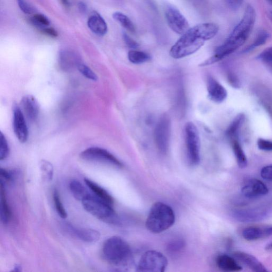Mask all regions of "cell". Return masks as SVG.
Segmentation results:
<instances>
[{
  "label": "cell",
  "instance_id": "4",
  "mask_svg": "<svg viewBox=\"0 0 272 272\" xmlns=\"http://www.w3.org/2000/svg\"><path fill=\"white\" fill-rule=\"evenodd\" d=\"M175 220V212L170 206L162 202H156L150 208L146 226L150 232L160 233L170 228Z\"/></svg>",
  "mask_w": 272,
  "mask_h": 272
},
{
  "label": "cell",
  "instance_id": "6",
  "mask_svg": "<svg viewBox=\"0 0 272 272\" xmlns=\"http://www.w3.org/2000/svg\"><path fill=\"white\" fill-rule=\"evenodd\" d=\"M168 265V260L163 254L156 251H148L141 256L136 271L141 272H163Z\"/></svg>",
  "mask_w": 272,
  "mask_h": 272
},
{
  "label": "cell",
  "instance_id": "39",
  "mask_svg": "<svg viewBox=\"0 0 272 272\" xmlns=\"http://www.w3.org/2000/svg\"><path fill=\"white\" fill-rule=\"evenodd\" d=\"M261 175L264 179L272 181V164L264 167L261 170Z\"/></svg>",
  "mask_w": 272,
  "mask_h": 272
},
{
  "label": "cell",
  "instance_id": "12",
  "mask_svg": "<svg viewBox=\"0 0 272 272\" xmlns=\"http://www.w3.org/2000/svg\"><path fill=\"white\" fill-rule=\"evenodd\" d=\"M13 127L19 141L22 143L26 142L28 137V127L25 115L18 106L13 109Z\"/></svg>",
  "mask_w": 272,
  "mask_h": 272
},
{
  "label": "cell",
  "instance_id": "35",
  "mask_svg": "<svg viewBox=\"0 0 272 272\" xmlns=\"http://www.w3.org/2000/svg\"><path fill=\"white\" fill-rule=\"evenodd\" d=\"M258 58L272 69V47L263 51Z\"/></svg>",
  "mask_w": 272,
  "mask_h": 272
},
{
  "label": "cell",
  "instance_id": "40",
  "mask_svg": "<svg viewBox=\"0 0 272 272\" xmlns=\"http://www.w3.org/2000/svg\"><path fill=\"white\" fill-rule=\"evenodd\" d=\"M123 39L127 46L130 48L136 49L139 46L138 43L132 39V38L126 33L123 34Z\"/></svg>",
  "mask_w": 272,
  "mask_h": 272
},
{
  "label": "cell",
  "instance_id": "50",
  "mask_svg": "<svg viewBox=\"0 0 272 272\" xmlns=\"http://www.w3.org/2000/svg\"></svg>",
  "mask_w": 272,
  "mask_h": 272
},
{
  "label": "cell",
  "instance_id": "48",
  "mask_svg": "<svg viewBox=\"0 0 272 272\" xmlns=\"http://www.w3.org/2000/svg\"><path fill=\"white\" fill-rule=\"evenodd\" d=\"M271 17L272 18V12H271Z\"/></svg>",
  "mask_w": 272,
  "mask_h": 272
},
{
  "label": "cell",
  "instance_id": "45",
  "mask_svg": "<svg viewBox=\"0 0 272 272\" xmlns=\"http://www.w3.org/2000/svg\"><path fill=\"white\" fill-rule=\"evenodd\" d=\"M60 1H61L62 4L66 7H69L70 6L69 0H60Z\"/></svg>",
  "mask_w": 272,
  "mask_h": 272
},
{
  "label": "cell",
  "instance_id": "10",
  "mask_svg": "<svg viewBox=\"0 0 272 272\" xmlns=\"http://www.w3.org/2000/svg\"><path fill=\"white\" fill-rule=\"evenodd\" d=\"M165 15L169 27L176 34L183 35L190 29L188 20L176 7L168 6Z\"/></svg>",
  "mask_w": 272,
  "mask_h": 272
},
{
  "label": "cell",
  "instance_id": "25",
  "mask_svg": "<svg viewBox=\"0 0 272 272\" xmlns=\"http://www.w3.org/2000/svg\"><path fill=\"white\" fill-rule=\"evenodd\" d=\"M231 141L233 153L235 154L239 167L242 169L245 168L248 164L247 158L239 139L233 140Z\"/></svg>",
  "mask_w": 272,
  "mask_h": 272
},
{
  "label": "cell",
  "instance_id": "29",
  "mask_svg": "<svg viewBox=\"0 0 272 272\" xmlns=\"http://www.w3.org/2000/svg\"><path fill=\"white\" fill-rule=\"evenodd\" d=\"M40 169L43 179L47 181H51L54 174L52 164L47 161L43 160L41 162Z\"/></svg>",
  "mask_w": 272,
  "mask_h": 272
},
{
  "label": "cell",
  "instance_id": "15",
  "mask_svg": "<svg viewBox=\"0 0 272 272\" xmlns=\"http://www.w3.org/2000/svg\"><path fill=\"white\" fill-rule=\"evenodd\" d=\"M207 89L209 99L216 103H221L227 97L225 88L216 79L209 76L207 79Z\"/></svg>",
  "mask_w": 272,
  "mask_h": 272
},
{
  "label": "cell",
  "instance_id": "5",
  "mask_svg": "<svg viewBox=\"0 0 272 272\" xmlns=\"http://www.w3.org/2000/svg\"><path fill=\"white\" fill-rule=\"evenodd\" d=\"M81 203L83 207L89 213L99 220L110 224H116L118 222L113 206L94 195L89 194Z\"/></svg>",
  "mask_w": 272,
  "mask_h": 272
},
{
  "label": "cell",
  "instance_id": "3",
  "mask_svg": "<svg viewBox=\"0 0 272 272\" xmlns=\"http://www.w3.org/2000/svg\"><path fill=\"white\" fill-rule=\"evenodd\" d=\"M102 255L106 261L117 267L127 266L132 258L130 245L125 240L117 236L111 237L104 242Z\"/></svg>",
  "mask_w": 272,
  "mask_h": 272
},
{
  "label": "cell",
  "instance_id": "23",
  "mask_svg": "<svg viewBox=\"0 0 272 272\" xmlns=\"http://www.w3.org/2000/svg\"><path fill=\"white\" fill-rule=\"evenodd\" d=\"M245 119L244 114H239L234 119L232 123L226 130L225 134L230 141L239 139V134L242 125H243Z\"/></svg>",
  "mask_w": 272,
  "mask_h": 272
},
{
  "label": "cell",
  "instance_id": "22",
  "mask_svg": "<svg viewBox=\"0 0 272 272\" xmlns=\"http://www.w3.org/2000/svg\"><path fill=\"white\" fill-rule=\"evenodd\" d=\"M270 227H250L243 232V236L247 240L253 241L272 235Z\"/></svg>",
  "mask_w": 272,
  "mask_h": 272
},
{
  "label": "cell",
  "instance_id": "13",
  "mask_svg": "<svg viewBox=\"0 0 272 272\" xmlns=\"http://www.w3.org/2000/svg\"><path fill=\"white\" fill-rule=\"evenodd\" d=\"M241 192L248 199H255L267 195L269 189L262 181L253 179L249 180L242 188Z\"/></svg>",
  "mask_w": 272,
  "mask_h": 272
},
{
  "label": "cell",
  "instance_id": "44",
  "mask_svg": "<svg viewBox=\"0 0 272 272\" xmlns=\"http://www.w3.org/2000/svg\"><path fill=\"white\" fill-rule=\"evenodd\" d=\"M79 9L82 12H85L87 10V6L86 4L83 2H80L79 3Z\"/></svg>",
  "mask_w": 272,
  "mask_h": 272
},
{
  "label": "cell",
  "instance_id": "47",
  "mask_svg": "<svg viewBox=\"0 0 272 272\" xmlns=\"http://www.w3.org/2000/svg\"><path fill=\"white\" fill-rule=\"evenodd\" d=\"M266 249L267 251L272 250V242L266 246Z\"/></svg>",
  "mask_w": 272,
  "mask_h": 272
},
{
  "label": "cell",
  "instance_id": "16",
  "mask_svg": "<svg viewBox=\"0 0 272 272\" xmlns=\"http://www.w3.org/2000/svg\"><path fill=\"white\" fill-rule=\"evenodd\" d=\"M22 108L25 115L31 122H34L39 115V104L33 96H25L21 101Z\"/></svg>",
  "mask_w": 272,
  "mask_h": 272
},
{
  "label": "cell",
  "instance_id": "38",
  "mask_svg": "<svg viewBox=\"0 0 272 272\" xmlns=\"http://www.w3.org/2000/svg\"><path fill=\"white\" fill-rule=\"evenodd\" d=\"M0 175H1V181L4 183L11 182L13 181V175L11 171L1 168L0 170Z\"/></svg>",
  "mask_w": 272,
  "mask_h": 272
},
{
  "label": "cell",
  "instance_id": "19",
  "mask_svg": "<svg viewBox=\"0 0 272 272\" xmlns=\"http://www.w3.org/2000/svg\"><path fill=\"white\" fill-rule=\"evenodd\" d=\"M216 264L219 269L224 271L237 272L243 269L235 259L225 254L220 255L217 257Z\"/></svg>",
  "mask_w": 272,
  "mask_h": 272
},
{
  "label": "cell",
  "instance_id": "43",
  "mask_svg": "<svg viewBox=\"0 0 272 272\" xmlns=\"http://www.w3.org/2000/svg\"><path fill=\"white\" fill-rule=\"evenodd\" d=\"M244 0H227L229 6L233 10H237L243 3Z\"/></svg>",
  "mask_w": 272,
  "mask_h": 272
},
{
  "label": "cell",
  "instance_id": "2",
  "mask_svg": "<svg viewBox=\"0 0 272 272\" xmlns=\"http://www.w3.org/2000/svg\"><path fill=\"white\" fill-rule=\"evenodd\" d=\"M256 20V12L254 7L248 5L243 19L234 28L230 36L225 42L217 48L214 55L208 59V63L213 65L232 54L243 45L250 35Z\"/></svg>",
  "mask_w": 272,
  "mask_h": 272
},
{
  "label": "cell",
  "instance_id": "31",
  "mask_svg": "<svg viewBox=\"0 0 272 272\" xmlns=\"http://www.w3.org/2000/svg\"><path fill=\"white\" fill-rule=\"evenodd\" d=\"M10 149L5 136L0 133V160L3 161L8 157Z\"/></svg>",
  "mask_w": 272,
  "mask_h": 272
},
{
  "label": "cell",
  "instance_id": "18",
  "mask_svg": "<svg viewBox=\"0 0 272 272\" xmlns=\"http://www.w3.org/2000/svg\"><path fill=\"white\" fill-rule=\"evenodd\" d=\"M87 24L90 31L97 35L104 36L107 33V24L99 14H94L90 16L88 20Z\"/></svg>",
  "mask_w": 272,
  "mask_h": 272
},
{
  "label": "cell",
  "instance_id": "20",
  "mask_svg": "<svg viewBox=\"0 0 272 272\" xmlns=\"http://www.w3.org/2000/svg\"><path fill=\"white\" fill-rule=\"evenodd\" d=\"M80 64L76 55L69 51H64L59 56V64L64 70H70Z\"/></svg>",
  "mask_w": 272,
  "mask_h": 272
},
{
  "label": "cell",
  "instance_id": "7",
  "mask_svg": "<svg viewBox=\"0 0 272 272\" xmlns=\"http://www.w3.org/2000/svg\"><path fill=\"white\" fill-rule=\"evenodd\" d=\"M185 138L189 162L193 166L201 161V141L197 127L189 122L185 126Z\"/></svg>",
  "mask_w": 272,
  "mask_h": 272
},
{
  "label": "cell",
  "instance_id": "17",
  "mask_svg": "<svg viewBox=\"0 0 272 272\" xmlns=\"http://www.w3.org/2000/svg\"><path fill=\"white\" fill-rule=\"evenodd\" d=\"M233 256L254 272L268 271L262 263L252 255L244 252H236L233 254Z\"/></svg>",
  "mask_w": 272,
  "mask_h": 272
},
{
  "label": "cell",
  "instance_id": "9",
  "mask_svg": "<svg viewBox=\"0 0 272 272\" xmlns=\"http://www.w3.org/2000/svg\"><path fill=\"white\" fill-rule=\"evenodd\" d=\"M171 135V122L167 116H164L156 125L154 131V139L158 150L166 153L169 146Z\"/></svg>",
  "mask_w": 272,
  "mask_h": 272
},
{
  "label": "cell",
  "instance_id": "27",
  "mask_svg": "<svg viewBox=\"0 0 272 272\" xmlns=\"http://www.w3.org/2000/svg\"><path fill=\"white\" fill-rule=\"evenodd\" d=\"M128 57L130 62L136 65L145 63L151 59V57L147 53L136 50L130 51Z\"/></svg>",
  "mask_w": 272,
  "mask_h": 272
},
{
  "label": "cell",
  "instance_id": "28",
  "mask_svg": "<svg viewBox=\"0 0 272 272\" xmlns=\"http://www.w3.org/2000/svg\"><path fill=\"white\" fill-rule=\"evenodd\" d=\"M112 17L116 21L131 33L136 31L134 24L132 20L122 12H116L113 14Z\"/></svg>",
  "mask_w": 272,
  "mask_h": 272
},
{
  "label": "cell",
  "instance_id": "33",
  "mask_svg": "<svg viewBox=\"0 0 272 272\" xmlns=\"http://www.w3.org/2000/svg\"><path fill=\"white\" fill-rule=\"evenodd\" d=\"M269 34L265 31H260L258 36L256 37V39L255 40L253 44L249 47L246 50V51H251L254 48L261 46L266 43L269 38Z\"/></svg>",
  "mask_w": 272,
  "mask_h": 272
},
{
  "label": "cell",
  "instance_id": "8",
  "mask_svg": "<svg viewBox=\"0 0 272 272\" xmlns=\"http://www.w3.org/2000/svg\"><path fill=\"white\" fill-rule=\"evenodd\" d=\"M81 159L91 162L108 164L118 168L123 167V163L107 150L100 147L88 148L80 154Z\"/></svg>",
  "mask_w": 272,
  "mask_h": 272
},
{
  "label": "cell",
  "instance_id": "1",
  "mask_svg": "<svg viewBox=\"0 0 272 272\" xmlns=\"http://www.w3.org/2000/svg\"><path fill=\"white\" fill-rule=\"evenodd\" d=\"M218 26L213 22H206L196 25L188 31L173 45L170 55L179 59L191 56L198 51L205 44L216 36Z\"/></svg>",
  "mask_w": 272,
  "mask_h": 272
},
{
  "label": "cell",
  "instance_id": "30",
  "mask_svg": "<svg viewBox=\"0 0 272 272\" xmlns=\"http://www.w3.org/2000/svg\"><path fill=\"white\" fill-rule=\"evenodd\" d=\"M31 20L32 23L39 29L48 27L50 25L49 19L44 15L40 13L34 14Z\"/></svg>",
  "mask_w": 272,
  "mask_h": 272
},
{
  "label": "cell",
  "instance_id": "14",
  "mask_svg": "<svg viewBox=\"0 0 272 272\" xmlns=\"http://www.w3.org/2000/svg\"><path fill=\"white\" fill-rule=\"evenodd\" d=\"M66 230L70 235L88 243H95L100 239V233L95 230L89 228H78L72 225L66 224Z\"/></svg>",
  "mask_w": 272,
  "mask_h": 272
},
{
  "label": "cell",
  "instance_id": "26",
  "mask_svg": "<svg viewBox=\"0 0 272 272\" xmlns=\"http://www.w3.org/2000/svg\"><path fill=\"white\" fill-rule=\"evenodd\" d=\"M69 188L73 197L79 201H82L90 194L85 187L77 180H72Z\"/></svg>",
  "mask_w": 272,
  "mask_h": 272
},
{
  "label": "cell",
  "instance_id": "42",
  "mask_svg": "<svg viewBox=\"0 0 272 272\" xmlns=\"http://www.w3.org/2000/svg\"><path fill=\"white\" fill-rule=\"evenodd\" d=\"M41 31L45 34L52 37H57L58 36V33L56 30L53 28L46 27L40 29Z\"/></svg>",
  "mask_w": 272,
  "mask_h": 272
},
{
  "label": "cell",
  "instance_id": "46",
  "mask_svg": "<svg viewBox=\"0 0 272 272\" xmlns=\"http://www.w3.org/2000/svg\"><path fill=\"white\" fill-rule=\"evenodd\" d=\"M12 271L16 272H20L21 271V267L19 265H16L14 267V269Z\"/></svg>",
  "mask_w": 272,
  "mask_h": 272
},
{
  "label": "cell",
  "instance_id": "34",
  "mask_svg": "<svg viewBox=\"0 0 272 272\" xmlns=\"http://www.w3.org/2000/svg\"><path fill=\"white\" fill-rule=\"evenodd\" d=\"M77 68L80 72L87 78L93 81L97 80V75L86 65L80 63Z\"/></svg>",
  "mask_w": 272,
  "mask_h": 272
},
{
  "label": "cell",
  "instance_id": "36",
  "mask_svg": "<svg viewBox=\"0 0 272 272\" xmlns=\"http://www.w3.org/2000/svg\"><path fill=\"white\" fill-rule=\"evenodd\" d=\"M18 4L21 10L26 14H32L35 12L34 7L25 0H18Z\"/></svg>",
  "mask_w": 272,
  "mask_h": 272
},
{
  "label": "cell",
  "instance_id": "21",
  "mask_svg": "<svg viewBox=\"0 0 272 272\" xmlns=\"http://www.w3.org/2000/svg\"><path fill=\"white\" fill-rule=\"evenodd\" d=\"M84 181L86 186L94 193V195L96 197L113 206L114 200H113L111 195L107 191L89 179H85Z\"/></svg>",
  "mask_w": 272,
  "mask_h": 272
},
{
  "label": "cell",
  "instance_id": "11",
  "mask_svg": "<svg viewBox=\"0 0 272 272\" xmlns=\"http://www.w3.org/2000/svg\"><path fill=\"white\" fill-rule=\"evenodd\" d=\"M269 213L265 208H247L233 210L232 216L238 222L250 223L264 220L268 217Z\"/></svg>",
  "mask_w": 272,
  "mask_h": 272
},
{
  "label": "cell",
  "instance_id": "37",
  "mask_svg": "<svg viewBox=\"0 0 272 272\" xmlns=\"http://www.w3.org/2000/svg\"><path fill=\"white\" fill-rule=\"evenodd\" d=\"M259 148L267 152H272V141L265 139L260 138L258 141Z\"/></svg>",
  "mask_w": 272,
  "mask_h": 272
},
{
  "label": "cell",
  "instance_id": "49",
  "mask_svg": "<svg viewBox=\"0 0 272 272\" xmlns=\"http://www.w3.org/2000/svg\"><path fill=\"white\" fill-rule=\"evenodd\" d=\"M270 229H271V232L272 233V226H271V227H270Z\"/></svg>",
  "mask_w": 272,
  "mask_h": 272
},
{
  "label": "cell",
  "instance_id": "41",
  "mask_svg": "<svg viewBox=\"0 0 272 272\" xmlns=\"http://www.w3.org/2000/svg\"><path fill=\"white\" fill-rule=\"evenodd\" d=\"M228 79L230 84L234 87L238 88L241 86V82L236 75L233 73L229 74Z\"/></svg>",
  "mask_w": 272,
  "mask_h": 272
},
{
  "label": "cell",
  "instance_id": "24",
  "mask_svg": "<svg viewBox=\"0 0 272 272\" xmlns=\"http://www.w3.org/2000/svg\"><path fill=\"white\" fill-rule=\"evenodd\" d=\"M11 218V211L7 201L4 184L1 181V220L4 224H7Z\"/></svg>",
  "mask_w": 272,
  "mask_h": 272
},
{
  "label": "cell",
  "instance_id": "32",
  "mask_svg": "<svg viewBox=\"0 0 272 272\" xmlns=\"http://www.w3.org/2000/svg\"><path fill=\"white\" fill-rule=\"evenodd\" d=\"M54 201L59 215L62 218H66L67 217V211L63 205L61 199H60L59 194L57 190H55L54 193Z\"/></svg>",
  "mask_w": 272,
  "mask_h": 272
}]
</instances>
